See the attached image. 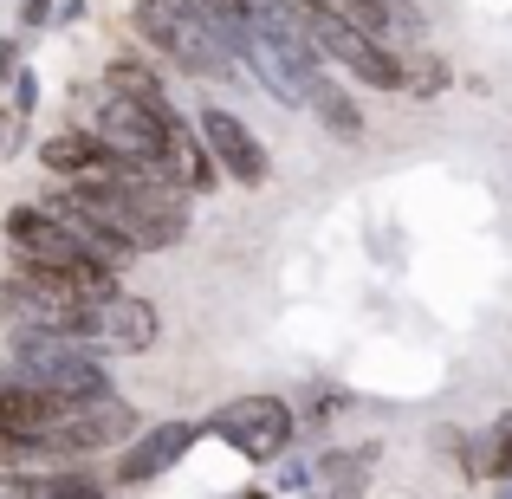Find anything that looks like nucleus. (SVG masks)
I'll return each mask as SVG.
<instances>
[{
	"mask_svg": "<svg viewBox=\"0 0 512 499\" xmlns=\"http://www.w3.org/2000/svg\"><path fill=\"white\" fill-rule=\"evenodd\" d=\"M52 499H117V493L104 487L98 467H59V493Z\"/></svg>",
	"mask_w": 512,
	"mask_h": 499,
	"instance_id": "nucleus-23",
	"label": "nucleus"
},
{
	"mask_svg": "<svg viewBox=\"0 0 512 499\" xmlns=\"http://www.w3.org/2000/svg\"><path fill=\"white\" fill-rule=\"evenodd\" d=\"M266 487H273V499H305V493L318 487L312 454H279V461H273V480H266Z\"/></svg>",
	"mask_w": 512,
	"mask_h": 499,
	"instance_id": "nucleus-22",
	"label": "nucleus"
},
{
	"mask_svg": "<svg viewBox=\"0 0 512 499\" xmlns=\"http://www.w3.org/2000/svg\"><path fill=\"white\" fill-rule=\"evenodd\" d=\"M305 33H312L318 59H325L338 78H350V85H363V91H402V59L383 46V39H370L363 26L305 7Z\"/></svg>",
	"mask_w": 512,
	"mask_h": 499,
	"instance_id": "nucleus-10",
	"label": "nucleus"
},
{
	"mask_svg": "<svg viewBox=\"0 0 512 499\" xmlns=\"http://www.w3.org/2000/svg\"><path fill=\"white\" fill-rule=\"evenodd\" d=\"M98 91H111V98H130V104H150V111H169V65L156 59V52L143 46H117L111 59H104L98 72Z\"/></svg>",
	"mask_w": 512,
	"mask_h": 499,
	"instance_id": "nucleus-13",
	"label": "nucleus"
},
{
	"mask_svg": "<svg viewBox=\"0 0 512 499\" xmlns=\"http://www.w3.org/2000/svg\"><path fill=\"white\" fill-rule=\"evenodd\" d=\"M188 124H195V137L208 143V156H214V169H221V182L227 188H266L273 182V156H266V143L253 137V124L240 111H227V104H201V111H188Z\"/></svg>",
	"mask_w": 512,
	"mask_h": 499,
	"instance_id": "nucleus-11",
	"label": "nucleus"
},
{
	"mask_svg": "<svg viewBox=\"0 0 512 499\" xmlns=\"http://www.w3.org/2000/svg\"><path fill=\"white\" fill-rule=\"evenodd\" d=\"M20 150H26V117L13 111L7 98H0V163H13Z\"/></svg>",
	"mask_w": 512,
	"mask_h": 499,
	"instance_id": "nucleus-26",
	"label": "nucleus"
},
{
	"mask_svg": "<svg viewBox=\"0 0 512 499\" xmlns=\"http://www.w3.org/2000/svg\"><path fill=\"white\" fill-rule=\"evenodd\" d=\"M169 111H150V104H130V98H111V91H98V98L85 104V130L111 150V163L124 169H143V175H163V150H169Z\"/></svg>",
	"mask_w": 512,
	"mask_h": 499,
	"instance_id": "nucleus-8",
	"label": "nucleus"
},
{
	"mask_svg": "<svg viewBox=\"0 0 512 499\" xmlns=\"http://www.w3.org/2000/svg\"><path fill=\"white\" fill-rule=\"evenodd\" d=\"M221 499H273V487H266V480H247V487H234V493H221Z\"/></svg>",
	"mask_w": 512,
	"mask_h": 499,
	"instance_id": "nucleus-30",
	"label": "nucleus"
},
{
	"mask_svg": "<svg viewBox=\"0 0 512 499\" xmlns=\"http://www.w3.org/2000/svg\"><path fill=\"white\" fill-rule=\"evenodd\" d=\"M487 499H512V480H487Z\"/></svg>",
	"mask_w": 512,
	"mask_h": 499,
	"instance_id": "nucleus-33",
	"label": "nucleus"
},
{
	"mask_svg": "<svg viewBox=\"0 0 512 499\" xmlns=\"http://www.w3.org/2000/svg\"><path fill=\"white\" fill-rule=\"evenodd\" d=\"M130 33L143 52H156L169 72L195 78V85H234L240 78L227 33L195 0H130Z\"/></svg>",
	"mask_w": 512,
	"mask_h": 499,
	"instance_id": "nucleus-2",
	"label": "nucleus"
},
{
	"mask_svg": "<svg viewBox=\"0 0 512 499\" xmlns=\"http://www.w3.org/2000/svg\"><path fill=\"white\" fill-rule=\"evenodd\" d=\"M195 7H201V13H208V20L227 33V46H234V39L247 33V7H240V0H195Z\"/></svg>",
	"mask_w": 512,
	"mask_h": 499,
	"instance_id": "nucleus-25",
	"label": "nucleus"
},
{
	"mask_svg": "<svg viewBox=\"0 0 512 499\" xmlns=\"http://www.w3.org/2000/svg\"><path fill=\"white\" fill-rule=\"evenodd\" d=\"M195 448H201V422H188V415H163V422H143L137 435H130L124 448L111 454V467H104V487H111V493L156 487V480H169V474H175V467H182Z\"/></svg>",
	"mask_w": 512,
	"mask_h": 499,
	"instance_id": "nucleus-9",
	"label": "nucleus"
},
{
	"mask_svg": "<svg viewBox=\"0 0 512 499\" xmlns=\"http://www.w3.org/2000/svg\"><path fill=\"white\" fill-rule=\"evenodd\" d=\"M137 428H143L137 402H130L124 389H104V396L65 402L59 422H52V435H46V454L59 467H91V461H111Z\"/></svg>",
	"mask_w": 512,
	"mask_h": 499,
	"instance_id": "nucleus-7",
	"label": "nucleus"
},
{
	"mask_svg": "<svg viewBox=\"0 0 512 499\" xmlns=\"http://www.w3.org/2000/svg\"><path fill=\"white\" fill-rule=\"evenodd\" d=\"M163 182L182 188L188 201H208L214 188H221V169H214L208 143L195 137V124H188V111L169 117V150H163Z\"/></svg>",
	"mask_w": 512,
	"mask_h": 499,
	"instance_id": "nucleus-16",
	"label": "nucleus"
},
{
	"mask_svg": "<svg viewBox=\"0 0 512 499\" xmlns=\"http://www.w3.org/2000/svg\"><path fill=\"white\" fill-rule=\"evenodd\" d=\"M33 156H39V169L52 175V182H65V188H78V182H104L117 163H111V150H104L98 137H91L85 124H72V130H52L46 143H33Z\"/></svg>",
	"mask_w": 512,
	"mask_h": 499,
	"instance_id": "nucleus-15",
	"label": "nucleus"
},
{
	"mask_svg": "<svg viewBox=\"0 0 512 499\" xmlns=\"http://www.w3.org/2000/svg\"><path fill=\"white\" fill-rule=\"evenodd\" d=\"M396 59H402V98L435 104V98H448V91H454V65H448V52H435V46H409V52H396Z\"/></svg>",
	"mask_w": 512,
	"mask_h": 499,
	"instance_id": "nucleus-18",
	"label": "nucleus"
},
{
	"mask_svg": "<svg viewBox=\"0 0 512 499\" xmlns=\"http://www.w3.org/2000/svg\"><path fill=\"white\" fill-rule=\"evenodd\" d=\"M299 98H305V111L318 117V130H325L331 143H357L363 130H370V117H363L357 91H350L344 78L331 72V65H318V72L299 78Z\"/></svg>",
	"mask_w": 512,
	"mask_h": 499,
	"instance_id": "nucleus-14",
	"label": "nucleus"
},
{
	"mask_svg": "<svg viewBox=\"0 0 512 499\" xmlns=\"http://www.w3.org/2000/svg\"><path fill=\"white\" fill-rule=\"evenodd\" d=\"M78 195H85L91 208H98L104 221L130 240V253H137V260H143V253L182 247L188 227H195V201H188L182 188H169L163 175L124 169V163L104 175V182H78Z\"/></svg>",
	"mask_w": 512,
	"mask_h": 499,
	"instance_id": "nucleus-1",
	"label": "nucleus"
},
{
	"mask_svg": "<svg viewBox=\"0 0 512 499\" xmlns=\"http://www.w3.org/2000/svg\"><path fill=\"white\" fill-rule=\"evenodd\" d=\"M0 98H7L13 111H20L26 124H33V111H39V72H33V65H20V72H13V85L0 91Z\"/></svg>",
	"mask_w": 512,
	"mask_h": 499,
	"instance_id": "nucleus-24",
	"label": "nucleus"
},
{
	"mask_svg": "<svg viewBox=\"0 0 512 499\" xmlns=\"http://www.w3.org/2000/svg\"><path fill=\"white\" fill-rule=\"evenodd\" d=\"M201 441H221L234 461L273 467L279 454L299 448V409H292V396H273V389H247V396H227L221 409L201 415Z\"/></svg>",
	"mask_w": 512,
	"mask_h": 499,
	"instance_id": "nucleus-5",
	"label": "nucleus"
},
{
	"mask_svg": "<svg viewBox=\"0 0 512 499\" xmlns=\"http://www.w3.org/2000/svg\"><path fill=\"white\" fill-rule=\"evenodd\" d=\"M299 7H312V13H338V20H350V0H299Z\"/></svg>",
	"mask_w": 512,
	"mask_h": 499,
	"instance_id": "nucleus-31",
	"label": "nucleus"
},
{
	"mask_svg": "<svg viewBox=\"0 0 512 499\" xmlns=\"http://www.w3.org/2000/svg\"><path fill=\"white\" fill-rule=\"evenodd\" d=\"M0 383L39 389L52 402H85L104 396L111 383V350L91 337H59V331H13L0 350Z\"/></svg>",
	"mask_w": 512,
	"mask_h": 499,
	"instance_id": "nucleus-3",
	"label": "nucleus"
},
{
	"mask_svg": "<svg viewBox=\"0 0 512 499\" xmlns=\"http://www.w3.org/2000/svg\"><path fill=\"white\" fill-rule=\"evenodd\" d=\"M0 247H7V266L52 273V279H65L72 292H85V299H104L111 286H124V273H111L104 260H91V253L78 247V240L65 234L39 201H13V208L0 214Z\"/></svg>",
	"mask_w": 512,
	"mask_h": 499,
	"instance_id": "nucleus-4",
	"label": "nucleus"
},
{
	"mask_svg": "<svg viewBox=\"0 0 512 499\" xmlns=\"http://www.w3.org/2000/svg\"><path fill=\"white\" fill-rule=\"evenodd\" d=\"M98 299L72 292L65 279L33 273V266H0V331H59V337H91ZM98 344V337H91Z\"/></svg>",
	"mask_w": 512,
	"mask_h": 499,
	"instance_id": "nucleus-6",
	"label": "nucleus"
},
{
	"mask_svg": "<svg viewBox=\"0 0 512 499\" xmlns=\"http://www.w3.org/2000/svg\"><path fill=\"white\" fill-rule=\"evenodd\" d=\"M376 461H383V441H357V448L312 454V474H318V487H370Z\"/></svg>",
	"mask_w": 512,
	"mask_h": 499,
	"instance_id": "nucleus-19",
	"label": "nucleus"
},
{
	"mask_svg": "<svg viewBox=\"0 0 512 499\" xmlns=\"http://www.w3.org/2000/svg\"><path fill=\"white\" fill-rule=\"evenodd\" d=\"M292 409H299V435H318V428H331L350 409V396H344L338 383H312L299 402H292Z\"/></svg>",
	"mask_w": 512,
	"mask_h": 499,
	"instance_id": "nucleus-20",
	"label": "nucleus"
},
{
	"mask_svg": "<svg viewBox=\"0 0 512 499\" xmlns=\"http://www.w3.org/2000/svg\"><path fill=\"white\" fill-rule=\"evenodd\" d=\"M305 499H363V487H312Z\"/></svg>",
	"mask_w": 512,
	"mask_h": 499,
	"instance_id": "nucleus-32",
	"label": "nucleus"
},
{
	"mask_svg": "<svg viewBox=\"0 0 512 499\" xmlns=\"http://www.w3.org/2000/svg\"><path fill=\"white\" fill-rule=\"evenodd\" d=\"M20 65H26V33H7V39H0V91L13 85V72H20Z\"/></svg>",
	"mask_w": 512,
	"mask_h": 499,
	"instance_id": "nucleus-27",
	"label": "nucleus"
},
{
	"mask_svg": "<svg viewBox=\"0 0 512 499\" xmlns=\"http://www.w3.org/2000/svg\"><path fill=\"white\" fill-rule=\"evenodd\" d=\"M234 65H240V78H253V85H260L266 98L279 104V111H305V98H299V72L286 65V52H279L266 33H253V26H247V33L234 39Z\"/></svg>",
	"mask_w": 512,
	"mask_h": 499,
	"instance_id": "nucleus-17",
	"label": "nucleus"
},
{
	"mask_svg": "<svg viewBox=\"0 0 512 499\" xmlns=\"http://www.w3.org/2000/svg\"><path fill=\"white\" fill-rule=\"evenodd\" d=\"M59 493V467H0V499H52Z\"/></svg>",
	"mask_w": 512,
	"mask_h": 499,
	"instance_id": "nucleus-21",
	"label": "nucleus"
},
{
	"mask_svg": "<svg viewBox=\"0 0 512 499\" xmlns=\"http://www.w3.org/2000/svg\"><path fill=\"white\" fill-rule=\"evenodd\" d=\"M52 20H59V26H78V20H85V0H59V7H52Z\"/></svg>",
	"mask_w": 512,
	"mask_h": 499,
	"instance_id": "nucleus-29",
	"label": "nucleus"
},
{
	"mask_svg": "<svg viewBox=\"0 0 512 499\" xmlns=\"http://www.w3.org/2000/svg\"><path fill=\"white\" fill-rule=\"evenodd\" d=\"M461 499H467V493H461Z\"/></svg>",
	"mask_w": 512,
	"mask_h": 499,
	"instance_id": "nucleus-34",
	"label": "nucleus"
},
{
	"mask_svg": "<svg viewBox=\"0 0 512 499\" xmlns=\"http://www.w3.org/2000/svg\"><path fill=\"white\" fill-rule=\"evenodd\" d=\"M52 7H59V0H20V26H13V33H39V26H52Z\"/></svg>",
	"mask_w": 512,
	"mask_h": 499,
	"instance_id": "nucleus-28",
	"label": "nucleus"
},
{
	"mask_svg": "<svg viewBox=\"0 0 512 499\" xmlns=\"http://www.w3.org/2000/svg\"><path fill=\"white\" fill-rule=\"evenodd\" d=\"M91 337H98L104 350H150L156 337H163V312H156L143 292L130 286H111L98 299V318H91Z\"/></svg>",
	"mask_w": 512,
	"mask_h": 499,
	"instance_id": "nucleus-12",
	"label": "nucleus"
}]
</instances>
